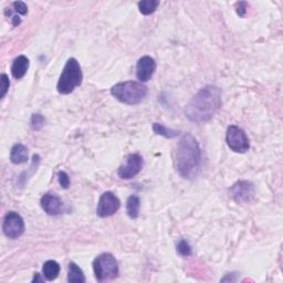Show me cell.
Segmentation results:
<instances>
[{
  "label": "cell",
  "mask_w": 283,
  "mask_h": 283,
  "mask_svg": "<svg viewBox=\"0 0 283 283\" xmlns=\"http://www.w3.org/2000/svg\"><path fill=\"white\" fill-rule=\"evenodd\" d=\"M58 180H59V184L61 185L62 188L64 190H68L70 186V178L68 176V174L66 172H58Z\"/></svg>",
  "instance_id": "23"
},
{
  "label": "cell",
  "mask_w": 283,
  "mask_h": 283,
  "mask_svg": "<svg viewBox=\"0 0 283 283\" xmlns=\"http://www.w3.org/2000/svg\"><path fill=\"white\" fill-rule=\"evenodd\" d=\"M0 82H2V94H0V98H4V96H6V94L10 88V81H9L8 76L2 73V74L0 76Z\"/></svg>",
  "instance_id": "22"
},
{
  "label": "cell",
  "mask_w": 283,
  "mask_h": 283,
  "mask_svg": "<svg viewBox=\"0 0 283 283\" xmlns=\"http://www.w3.org/2000/svg\"><path fill=\"white\" fill-rule=\"evenodd\" d=\"M177 251L180 256H188L192 254V247L186 240H180L177 244Z\"/></svg>",
  "instance_id": "21"
},
{
  "label": "cell",
  "mask_w": 283,
  "mask_h": 283,
  "mask_svg": "<svg viewBox=\"0 0 283 283\" xmlns=\"http://www.w3.org/2000/svg\"><path fill=\"white\" fill-rule=\"evenodd\" d=\"M29 59L26 56H19L16 58L12 66V74L14 78H22L29 69Z\"/></svg>",
  "instance_id": "13"
},
{
  "label": "cell",
  "mask_w": 283,
  "mask_h": 283,
  "mask_svg": "<svg viewBox=\"0 0 283 283\" xmlns=\"http://www.w3.org/2000/svg\"><path fill=\"white\" fill-rule=\"evenodd\" d=\"M222 90L218 86H206L188 102L185 108V115L192 123H206L214 116L222 108Z\"/></svg>",
  "instance_id": "1"
},
{
  "label": "cell",
  "mask_w": 283,
  "mask_h": 283,
  "mask_svg": "<svg viewBox=\"0 0 283 283\" xmlns=\"http://www.w3.org/2000/svg\"><path fill=\"white\" fill-rule=\"evenodd\" d=\"M120 207V199L111 192H104L100 197L96 207V214L101 218L111 217Z\"/></svg>",
  "instance_id": "8"
},
{
  "label": "cell",
  "mask_w": 283,
  "mask_h": 283,
  "mask_svg": "<svg viewBox=\"0 0 283 283\" xmlns=\"http://www.w3.org/2000/svg\"><path fill=\"white\" fill-rule=\"evenodd\" d=\"M143 157L140 154H130L126 157L125 164L120 166L118 175L122 180H130V178H133L138 174L142 168H143Z\"/></svg>",
  "instance_id": "10"
},
{
  "label": "cell",
  "mask_w": 283,
  "mask_h": 283,
  "mask_svg": "<svg viewBox=\"0 0 283 283\" xmlns=\"http://www.w3.org/2000/svg\"><path fill=\"white\" fill-rule=\"evenodd\" d=\"M153 130L154 133L157 135H160V136H164L166 138H174L176 136L180 135V132L175 130H172L164 126L163 124H160V123H154L153 124Z\"/></svg>",
  "instance_id": "19"
},
{
  "label": "cell",
  "mask_w": 283,
  "mask_h": 283,
  "mask_svg": "<svg viewBox=\"0 0 283 283\" xmlns=\"http://www.w3.org/2000/svg\"><path fill=\"white\" fill-rule=\"evenodd\" d=\"M46 118L41 114H34L31 118V128L34 130H40L44 126Z\"/></svg>",
  "instance_id": "20"
},
{
  "label": "cell",
  "mask_w": 283,
  "mask_h": 283,
  "mask_svg": "<svg viewBox=\"0 0 283 283\" xmlns=\"http://www.w3.org/2000/svg\"><path fill=\"white\" fill-rule=\"evenodd\" d=\"M83 74L80 64L74 58H70L66 61L61 76L58 81L56 90L60 94H70L76 90L78 86L82 84Z\"/></svg>",
  "instance_id": "4"
},
{
  "label": "cell",
  "mask_w": 283,
  "mask_h": 283,
  "mask_svg": "<svg viewBox=\"0 0 283 283\" xmlns=\"http://www.w3.org/2000/svg\"><path fill=\"white\" fill-rule=\"evenodd\" d=\"M93 271L100 282L115 279L118 276V264L111 254H102L93 261Z\"/></svg>",
  "instance_id": "5"
},
{
  "label": "cell",
  "mask_w": 283,
  "mask_h": 283,
  "mask_svg": "<svg viewBox=\"0 0 283 283\" xmlns=\"http://www.w3.org/2000/svg\"><path fill=\"white\" fill-rule=\"evenodd\" d=\"M14 8L16 12H17L18 14H28V7H27V4H26L24 2H14Z\"/></svg>",
  "instance_id": "24"
},
{
  "label": "cell",
  "mask_w": 283,
  "mask_h": 283,
  "mask_svg": "<svg viewBox=\"0 0 283 283\" xmlns=\"http://www.w3.org/2000/svg\"><path fill=\"white\" fill-rule=\"evenodd\" d=\"M40 202L44 210L50 216H58L64 212V202L59 197L52 194H46Z\"/></svg>",
  "instance_id": "12"
},
{
  "label": "cell",
  "mask_w": 283,
  "mask_h": 283,
  "mask_svg": "<svg viewBox=\"0 0 283 283\" xmlns=\"http://www.w3.org/2000/svg\"><path fill=\"white\" fill-rule=\"evenodd\" d=\"M111 94L120 102L135 106L140 103L148 96V88L142 82L125 81L112 86Z\"/></svg>",
  "instance_id": "3"
},
{
  "label": "cell",
  "mask_w": 283,
  "mask_h": 283,
  "mask_svg": "<svg viewBox=\"0 0 283 283\" xmlns=\"http://www.w3.org/2000/svg\"><path fill=\"white\" fill-rule=\"evenodd\" d=\"M226 142L229 148L234 150V153L244 154L250 148V143L247 134L244 133L242 128L237 126V125H230L228 128Z\"/></svg>",
  "instance_id": "6"
},
{
  "label": "cell",
  "mask_w": 283,
  "mask_h": 283,
  "mask_svg": "<svg viewBox=\"0 0 283 283\" xmlns=\"http://www.w3.org/2000/svg\"><path fill=\"white\" fill-rule=\"evenodd\" d=\"M237 14L240 17H244L246 12H247V4L246 2H239L237 4Z\"/></svg>",
  "instance_id": "25"
},
{
  "label": "cell",
  "mask_w": 283,
  "mask_h": 283,
  "mask_svg": "<svg viewBox=\"0 0 283 283\" xmlns=\"http://www.w3.org/2000/svg\"><path fill=\"white\" fill-rule=\"evenodd\" d=\"M230 195L238 204H247L254 197V186L251 182L239 180L230 187Z\"/></svg>",
  "instance_id": "9"
},
{
  "label": "cell",
  "mask_w": 283,
  "mask_h": 283,
  "mask_svg": "<svg viewBox=\"0 0 283 283\" xmlns=\"http://www.w3.org/2000/svg\"><path fill=\"white\" fill-rule=\"evenodd\" d=\"M140 197L136 195L130 196L126 202V212L130 219H136L140 216Z\"/></svg>",
  "instance_id": "17"
},
{
  "label": "cell",
  "mask_w": 283,
  "mask_h": 283,
  "mask_svg": "<svg viewBox=\"0 0 283 283\" xmlns=\"http://www.w3.org/2000/svg\"><path fill=\"white\" fill-rule=\"evenodd\" d=\"M19 24H20V18L17 17V16H14V17L12 18V24L14 26V27H17Z\"/></svg>",
  "instance_id": "26"
},
{
  "label": "cell",
  "mask_w": 283,
  "mask_h": 283,
  "mask_svg": "<svg viewBox=\"0 0 283 283\" xmlns=\"http://www.w3.org/2000/svg\"><path fill=\"white\" fill-rule=\"evenodd\" d=\"M2 232L9 239H18L24 232V222L19 214L9 212L4 218Z\"/></svg>",
  "instance_id": "7"
},
{
  "label": "cell",
  "mask_w": 283,
  "mask_h": 283,
  "mask_svg": "<svg viewBox=\"0 0 283 283\" xmlns=\"http://www.w3.org/2000/svg\"><path fill=\"white\" fill-rule=\"evenodd\" d=\"M176 170L185 180H194L200 170L202 152L198 142L190 134H185L177 145Z\"/></svg>",
  "instance_id": "2"
},
{
  "label": "cell",
  "mask_w": 283,
  "mask_h": 283,
  "mask_svg": "<svg viewBox=\"0 0 283 283\" xmlns=\"http://www.w3.org/2000/svg\"><path fill=\"white\" fill-rule=\"evenodd\" d=\"M41 281H42V279H41V278H40V274H36L32 282H41Z\"/></svg>",
  "instance_id": "27"
},
{
  "label": "cell",
  "mask_w": 283,
  "mask_h": 283,
  "mask_svg": "<svg viewBox=\"0 0 283 283\" xmlns=\"http://www.w3.org/2000/svg\"><path fill=\"white\" fill-rule=\"evenodd\" d=\"M68 281L71 283H84L86 276L82 269L74 262L69 264V272H68Z\"/></svg>",
  "instance_id": "16"
},
{
  "label": "cell",
  "mask_w": 283,
  "mask_h": 283,
  "mask_svg": "<svg viewBox=\"0 0 283 283\" xmlns=\"http://www.w3.org/2000/svg\"><path fill=\"white\" fill-rule=\"evenodd\" d=\"M156 71V62L150 56H144L138 61L136 64V76L140 82H148Z\"/></svg>",
  "instance_id": "11"
},
{
  "label": "cell",
  "mask_w": 283,
  "mask_h": 283,
  "mask_svg": "<svg viewBox=\"0 0 283 283\" xmlns=\"http://www.w3.org/2000/svg\"><path fill=\"white\" fill-rule=\"evenodd\" d=\"M158 6H160V2H157V0H145V2H138L140 12L144 16L154 14Z\"/></svg>",
  "instance_id": "18"
},
{
  "label": "cell",
  "mask_w": 283,
  "mask_h": 283,
  "mask_svg": "<svg viewBox=\"0 0 283 283\" xmlns=\"http://www.w3.org/2000/svg\"><path fill=\"white\" fill-rule=\"evenodd\" d=\"M10 160L14 165H20L28 162V150L22 144H16L10 152Z\"/></svg>",
  "instance_id": "14"
},
{
  "label": "cell",
  "mask_w": 283,
  "mask_h": 283,
  "mask_svg": "<svg viewBox=\"0 0 283 283\" xmlns=\"http://www.w3.org/2000/svg\"><path fill=\"white\" fill-rule=\"evenodd\" d=\"M42 274H44V276L48 281L56 280L58 276H59L60 274V264L54 260H49V261L44 262V268H42Z\"/></svg>",
  "instance_id": "15"
}]
</instances>
